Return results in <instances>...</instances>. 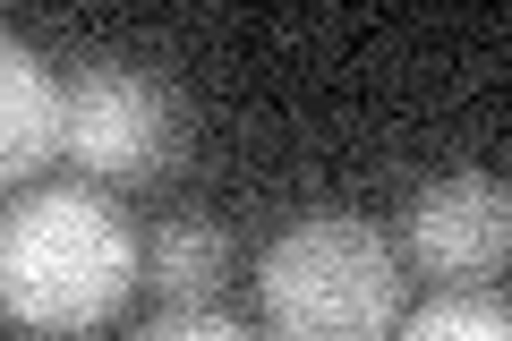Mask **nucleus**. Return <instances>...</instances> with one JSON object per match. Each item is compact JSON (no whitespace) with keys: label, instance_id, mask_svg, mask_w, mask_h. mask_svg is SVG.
<instances>
[{"label":"nucleus","instance_id":"nucleus-1","mask_svg":"<svg viewBox=\"0 0 512 341\" xmlns=\"http://www.w3.org/2000/svg\"><path fill=\"white\" fill-rule=\"evenodd\" d=\"M137 290V231L94 188H43L0 222V307L26 333H94Z\"/></svg>","mask_w":512,"mask_h":341},{"label":"nucleus","instance_id":"nucleus-5","mask_svg":"<svg viewBox=\"0 0 512 341\" xmlns=\"http://www.w3.org/2000/svg\"><path fill=\"white\" fill-rule=\"evenodd\" d=\"M52 154H69V86L35 60V43H0V180L26 188Z\"/></svg>","mask_w":512,"mask_h":341},{"label":"nucleus","instance_id":"nucleus-7","mask_svg":"<svg viewBox=\"0 0 512 341\" xmlns=\"http://www.w3.org/2000/svg\"><path fill=\"white\" fill-rule=\"evenodd\" d=\"M393 341H512V299H495V290H444Z\"/></svg>","mask_w":512,"mask_h":341},{"label":"nucleus","instance_id":"nucleus-8","mask_svg":"<svg viewBox=\"0 0 512 341\" xmlns=\"http://www.w3.org/2000/svg\"><path fill=\"white\" fill-rule=\"evenodd\" d=\"M146 341H256V333H248V324H231V316H214V307H171Z\"/></svg>","mask_w":512,"mask_h":341},{"label":"nucleus","instance_id":"nucleus-2","mask_svg":"<svg viewBox=\"0 0 512 341\" xmlns=\"http://www.w3.org/2000/svg\"><path fill=\"white\" fill-rule=\"evenodd\" d=\"M256 307L274 341H393L402 324V265L376 222L316 214L265 248Z\"/></svg>","mask_w":512,"mask_h":341},{"label":"nucleus","instance_id":"nucleus-3","mask_svg":"<svg viewBox=\"0 0 512 341\" xmlns=\"http://www.w3.org/2000/svg\"><path fill=\"white\" fill-rule=\"evenodd\" d=\"M180 154V103L171 86H154L146 69H120V60H86L69 86V162L103 188L154 180L163 162Z\"/></svg>","mask_w":512,"mask_h":341},{"label":"nucleus","instance_id":"nucleus-4","mask_svg":"<svg viewBox=\"0 0 512 341\" xmlns=\"http://www.w3.org/2000/svg\"><path fill=\"white\" fill-rule=\"evenodd\" d=\"M402 248L419 256V273L436 282H487L512 265V180L495 171H444L410 197Z\"/></svg>","mask_w":512,"mask_h":341},{"label":"nucleus","instance_id":"nucleus-6","mask_svg":"<svg viewBox=\"0 0 512 341\" xmlns=\"http://www.w3.org/2000/svg\"><path fill=\"white\" fill-rule=\"evenodd\" d=\"M154 290H163L171 307H214V290L231 282V239H222V222H171L163 239H154Z\"/></svg>","mask_w":512,"mask_h":341}]
</instances>
